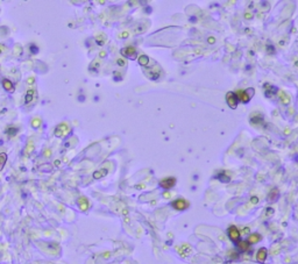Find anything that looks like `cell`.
I'll use <instances>...</instances> for the list:
<instances>
[{"label":"cell","mask_w":298,"mask_h":264,"mask_svg":"<svg viewBox=\"0 0 298 264\" xmlns=\"http://www.w3.org/2000/svg\"><path fill=\"white\" fill-rule=\"evenodd\" d=\"M278 197H280V192H278V190H277V188H274V190H271V192H270V193H269V196H268V201L269 202L276 201V200L278 199Z\"/></svg>","instance_id":"cell-9"},{"label":"cell","mask_w":298,"mask_h":264,"mask_svg":"<svg viewBox=\"0 0 298 264\" xmlns=\"http://www.w3.org/2000/svg\"><path fill=\"white\" fill-rule=\"evenodd\" d=\"M55 165H60V161H55Z\"/></svg>","instance_id":"cell-23"},{"label":"cell","mask_w":298,"mask_h":264,"mask_svg":"<svg viewBox=\"0 0 298 264\" xmlns=\"http://www.w3.org/2000/svg\"><path fill=\"white\" fill-rule=\"evenodd\" d=\"M139 62H140L141 65H148V63H149V58H148V56L142 55V56H140V58H139Z\"/></svg>","instance_id":"cell-17"},{"label":"cell","mask_w":298,"mask_h":264,"mask_svg":"<svg viewBox=\"0 0 298 264\" xmlns=\"http://www.w3.org/2000/svg\"><path fill=\"white\" fill-rule=\"evenodd\" d=\"M226 100H227V104L231 108H235L238 106V103H239V99L236 97V94L234 92H228L226 94Z\"/></svg>","instance_id":"cell-2"},{"label":"cell","mask_w":298,"mask_h":264,"mask_svg":"<svg viewBox=\"0 0 298 264\" xmlns=\"http://www.w3.org/2000/svg\"><path fill=\"white\" fill-rule=\"evenodd\" d=\"M0 52H1V50H0Z\"/></svg>","instance_id":"cell-24"},{"label":"cell","mask_w":298,"mask_h":264,"mask_svg":"<svg viewBox=\"0 0 298 264\" xmlns=\"http://www.w3.org/2000/svg\"><path fill=\"white\" fill-rule=\"evenodd\" d=\"M249 243L247 242V241H238L236 242V247H238V250L239 251H241V252H243V251H247L248 249H249Z\"/></svg>","instance_id":"cell-7"},{"label":"cell","mask_w":298,"mask_h":264,"mask_svg":"<svg viewBox=\"0 0 298 264\" xmlns=\"http://www.w3.org/2000/svg\"><path fill=\"white\" fill-rule=\"evenodd\" d=\"M236 97H238V99H240L241 101H243V103H248L249 101V99H251V97L253 94H248L247 93V91H239V92H236Z\"/></svg>","instance_id":"cell-6"},{"label":"cell","mask_w":298,"mask_h":264,"mask_svg":"<svg viewBox=\"0 0 298 264\" xmlns=\"http://www.w3.org/2000/svg\"><path fill=\"white\" fill-rule=\"evenodd\" d=\"M2 86L6 91H13V84L8 80V79H4L2 80Z\"/></svg>","instance_id":"cell-12"},{"label":"cell","mask_w":298,"mask_h":264,"mask_svg":"<svg viewBox=\"0 0 298 264\" xmlns=\"http://www.w3.org/2000/svg\"><path fill=\"white\" fill-rule=\"evenodd\" d=\"M171 206L177 211H184L189 207V202L185 199H177L171 204Z\"/></svg>","instance_id":"cell-4"},{"label":"cell","mask_w":298,"mask_h":264,"mask_svg":"<svg viewBox=\"0 0 298 264\" xmlns=\"http://www.w3.org/2000/svg\"><path fill=\"white\" fill-rule=\"evenodd\" d=\"M121 54L124 56H126L127 58H130V60H134L136 57V50L133 47H127L121 49Z\"/></svg>","instance_id":"cell-5"},{"label":"cell","mask_w":298,"mask_h":264,"mask_svg":"<svg viewBox=\"0 0 298 264\" xmlns=\"http://www.w3.org/2000/svg\"><path fill=\"white\" fill-rule=\"evenodd\" d=\"M251 201H253V202H254V204H255V202L259 201V199H257L256 197H253V198H251Z\"/></svg>","instance_id":"cell-22"},{"label":"cell","mask_w":298,"mask_h":264,"mask_svg":"<svg viewBox=\"0 0 298 264\" xmlns=\"http://www.w3.org/2000/svg\"><path fill=\"white\" fill-rule=\"evenodd\" d=\"M65 132H66V126H64V124L57 127V128L55 129V134H56L58 137H62L63 135L65 134Z\"/></svg>","instance_id":"cell-10"},{"label":"cell","mask_w":298,"mask_h":264,"mask_svg":"<svg viewBox=\"0 0 298 264\" xmlns=\"http://www.w3.org/2000/svg\"><path fill=\"white\" fill-rule=\"evenodd\" d=\"M190 251H191V249H190L189 246H183L182 249L179 250V252H181L182 256H188L189 254H190Z\"/></svg>","instance_id":"cell-16"},{"label":"cell","mask_w":298,"mask_h":264,"mask_svg":"<svg viewBox=\"0 0 298 264\" xmlns=\"http://www.w3.org/2000/svg\"><path fill=\"white\" fill-rule=\"evenodd\" d=\"M106 173H107V170H106V169H104V170H100V171H97V172H94V173H93V178H94V179H99V178L104 177V176H105Z\"/></svg>","instance_id":"cell-14"},{"label":"cell","mask_w":298,"mask_h":264,"mask_svg":"<svg viewBox=\"0 0 298 264\" xmlns=\"http://www.w3.org/2000/svg\"><path fill=\"white\" fill-rule=\"evenodd\" d=\"M256 258H257V261L259 262H264L266 261V258H267V249L266 248H261L259 251H257V254H256Z\"/></svg>","instance_id":"cell-8"},{"label":"cell","mask_w":298,"mask_h":264,"mask_svg":"<svg viewBox=\"0 0 298 264\" xmlns=\"http://www.w3.org/2000/svg\"><path fill=\"white\" fill-rule=\"evenodd\" d=\"M16 132H17V128H9V129L7 130V133L9 134V136H14L16 134Z\"/></svg>","instance_id":"cell-19"},{"label":"cell","mask_w":298,"mask_h":264,"mask_svg":"<svg viewBox=\"0 0 298 264\" xmlns=\"http://www.w3.org/2000/svg\"><path fill=\"white\" fill-rule=\"evenodd\" d=\"M6 161H7V154L1 153V154H0V170L4 169V167H5V164H6Z\"/></svg>","instance_id":"cell-13"},{"label":"cell","mask_w":298,"mask_h":264,"mask_svg":"<svg viewBox=\"0 0 298 264\" xmlns=\"http://www.w3.org/2000/svg\"><path fill=\"white\" fill-rule=\"evenodd\" d=\"M228 236H230V239L233 241V242H238V241H240V232H239V229L236 228L235 226H231L230 228H228Z\"/></svg>","instance_id":"cell-3"},{"label":"cell","mask_w":298,"mask_h":264,"mask_svg":"<svg viewBox=\"0 0 298 264\" xmlns=\"http://www.w3.org/2000/svg\"><path fill=\"white\" fill-rule=\"evenodd\" d=\"M175 184H176V178L175 177H167V178L162 179L161 183H160L161 187H163L164 190H170L171 187L175 186Z\"/></svg>","instance_id":"cell-1"},{"label":"cell","mask_w":298,"mask_h":264,"mask_svg":"<svg viewBox=\"0 0 298 264\" xmlns=\"http://www.w3.org/2000/svg\"><path fill=\"white\" fill-rule=\"evenodd\" d=\"M118 64H119V65H125V62H124L122 60H118Z\"/></svg>","instance_id":"cell-21"},{"label":"cell","mask_w":298,"mask_h":264,"mask_svg":"<svg viewBox=\"0 0 298 264\" xmlns=\"http://www.w3.org/2000/svg\"><path fill=\"white\" fill-rule=\"evenodd\" d=\"M218 178H219L220 182H222V183H228V182H230V177H228V176H225L224 173L218 175Z\"/></svg>","instance_id":"cell-18"},{"label":"cell","mask_w":298,"mask_h":264,"mask_svg":"<svg viewBox=\"0 0 298 264\" xmlns=\"http://www.w3.org/2000/svg\"><path fill=\"white\" fill-rule=\"evenodd\" d=\"M33 95H34V90H28V92L26 93V100H25V103L26 104H29L31 100H33Z\"/></svg>","instance_id":"cell-15"},{"label":"cell","mask_w":298,"mask_h":264,"mask_svg":"<svg viewBox=\"0 0 298 264\" xmlns=\"http://www.w3.org/2000/svg\"><path fill=\"white\" fill-rule=\"evenodd\" d=\"M31 51L33 54H36V52H39V48L36 47L35 44H31Z\"/></svg>","instance_id":"cell-20"},{"label":"cell","mask_w":298,"mask_h":264,"mask_svg":"<svg viewBox=\"0 0 298 264\" xmlns=\"http://www.w3.org/2000/svg\"><path fill=\"white\" fill-rule=\"evenodd\" d=\"M260 240H261V236H260L259 234H251V236L248 237L247 242H248L249 244H253V243H256V242H259Z\"/></svg>","instance_id":"cell-11"}]
</instances>
